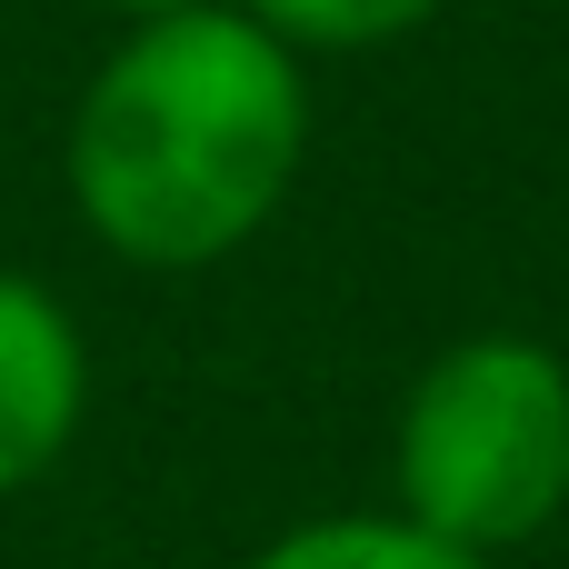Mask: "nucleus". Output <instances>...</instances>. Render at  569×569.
<instances>
[{
  "mask_svg": "<svg viewBox=\"0 0 569 569\" xmlns=\"http://www.w3.org/2000/svg\"><path fill=\"white\" fill-rule=\"evenodd\" d=\"M300 60L250 10H160L70 120L80 220L150 270L240 250L300 170Z\"/></svg>",
  "mask_w": 569,
  "mask_h": 569,
  "instance_id": "obj_1",
  "label": "nucleus"
},
{
  "mask_svg": "<svg viewBox=\"0 0 569 569\" xmlns=\"http://www.w3.org/2000/svg\"><path fill=\"white\" fill-rule=\"evenodd\" d=\"M400 520L510 550L569 500V370L540 340H460L400 410Z\"/></svg>",
  "mask_w": 569,
  "mask_h": 569,
  "instance_id": "obj_2",
  "label": "nucleus"
},
{
  "mask_svg": "<svg viewBox=\"0 0 569 569\" xmlns=\"http://www.w3.org/2000/svg\"><path fill=\"white\" fill-rule=\"evenodd\" d=\"M80 400H90V360H80L70 310L40 280H10L0 270V500L30 490L70 450Z\"/></svg>",
  "mask_w": 569,
  "mask_h": 569,
  "instance_id": "obj_3",
  "label": "nucleus"
},
{
  "mask_svg": "<svg viewBox=\"0 0 569 569\" xmlns=\"http://www.w3.org/2000/svg\"><path fill=\"white\" fill-rule=\"evenodd\" d=\"M250 569H480V550L420 530V520H310L270 540Z\"/></svg>",
  "mask_w": 569,
  "mask_h": 569,
  "instance_id": "obj_4",
  "label": "nucleus"
},
{
  "mask_svg": "<svg viewBox=\"0 0 569 569\" xmlns=\"http://www.w3.org/2000/svg\"><path fill=\"white\" fill-rule=\"evenodd\" d=\"M270 40H320V50H370L400 40L410 20H430L440 0H240Z\"/></svg>",
  "mask_w": 569,
  "mask_h": 569,
  "instance_id": "obj_5",
  "label": "nucleus"
},
{
  "mask_svg": "<svg viewBox=\"0 0 569 569\" xmlns=\"http://www.w3.org/2000/svg\"><path fill=\"white\" fill-rule=\"evenodd\" d=\"M120 10H140V20H160V10H200V0H120Z\"/></svg>",
  "mask_w": 569,
  "mask_h": 569,
  "instance_id": "obj_6",
  "label": "nucleus"
}]
</instances>
